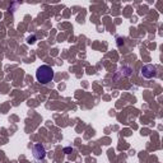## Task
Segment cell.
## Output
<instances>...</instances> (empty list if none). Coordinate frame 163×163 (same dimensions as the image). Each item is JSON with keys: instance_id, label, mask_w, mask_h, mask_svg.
I'll return each instance as SVG.
<instances>
[{"instance_id": "6da1fadb", "label": "cell", "mask_w": 163, "mask_h": 163, "mask_svg": "<svg viewBox=\"0 0 163 163\" xmlns=\"http://www.w3.org/2000/svg\"><path fill=\"white\" fill-rule=\"evenodd\" d=\"M54 75H55L54 69L48 65H41L36 70V79L40 84H43V86H46V84L50 83V81H52Z\"/></svg>"}, {"instance_id": "7a4b0ae2", "label": "cell", "mask_w": 163, "mask_h": 163, "mask_svg": "<svg viewBox=\"0 0 163 163\" xmlns=\"http://www.w3.org/2000/svg\"><path fill=\"white\" fill-rule=\"evenodd\" d=\"M141 75L146 79H152V78H155L157 76V66L152 65V64H148V65H144L141 68Z\"/></svg>"}, {"instance_id": "3957f363", "label": "cell", "mask_w": 163, "mask_h": 163, "mask_svg": "<svg viewBox=\"0 0 163 163\" xmlns=\"http://www.w3.org/2000/svg\"><path fill=\"white\" fill-rule=\"evenodd\" d=\"M32 153H33L35 159H37V160L45 159V157H46V149H45V146H43L42 144H40V143H37V144L33 145Z\"/></svg>"}, {"instance_id": "277c9868", "label": "cell", "mask_w": 163, "mask_h": 163, "mask_svg": "<svg viewBox=\"0 0 163 163\" xmlns=\"http://www.w3.org/2000/svg\"><path fill=\"white\" fill-rule=\"evenodd\" d=\"M28 43H35V37H32V38L29 37L28 38Z\"/></svg>"}, {"instance_id": "5b68a950", "label": "cell", "mask_w": 163, "mask_h": 163, "mask_svg": "<svg viewBox=\"0 0 163 163\" xmlns=\"http://www.w3.org/2000/svg\"><path fill=\"white\" fill-rule=\"evenodd\" d=\"M70 150H71L70 148H66V149H65V153H66V154H69V152H70Z\"/></svg>"}]
</instances>
